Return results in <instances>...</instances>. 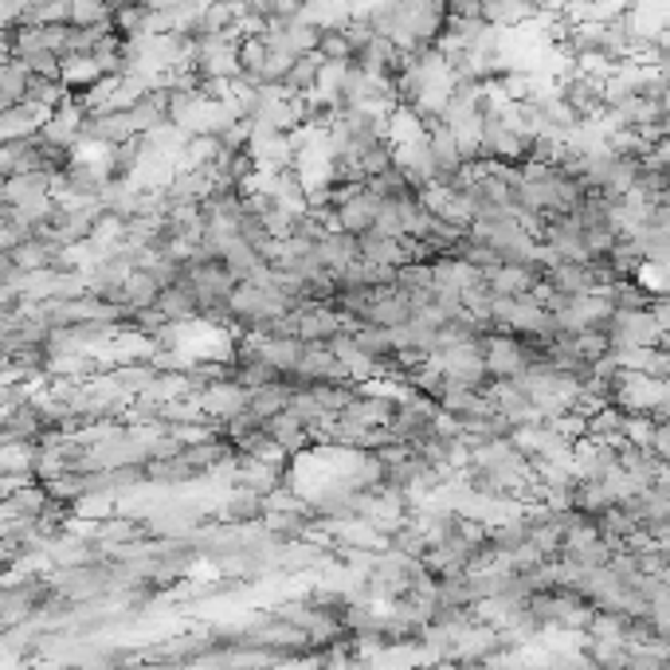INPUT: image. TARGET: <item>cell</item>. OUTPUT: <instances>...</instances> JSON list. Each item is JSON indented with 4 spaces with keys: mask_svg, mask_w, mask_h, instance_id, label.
<instances>
[{
    "mask_svg": "<svg viewBox=\"0 0 670 670\" xmlns=\"http://www.w3.org/2000/svg\"><path fill=\"white\" fill-rule=\"evenodd\" d=\"M114 0H67V24L71 28H103L111 20Z\"/></svg>",
    "mask_w": 670,
    "mask_h": 670,
    "instance_id": "cell-6",
    "label": "cell"
},
{
    "mask_svg": "<svg viewBox=\"0 0 670 670\" xmlns=\"http://www.w3.org/2000/svg\"><path fill=\"white\" fill-rule=\"evenodd\" d=\"M200 4H208V0H177V9H200Z\"/></svg>",
    "mask_w": 670,
    "mask_h": 670,
    "instance_id": "cell-7",
    "label": "cell"
},
{
    "mask_svg": "<svg viewBox=\"0 0 670 670\" xmlns=\"http://www.w3.org/2000/svg\"><path fill=\"white\" fill-rule=\"evenodd\" d=\"M266 506L271 502L259 494V490H248V486H240L232 494V499L223 502V510H220V517L228 525H251V522H259V517H266Z\"/></svg>",
    "mask_w": 670,
    "mask_h": 670,
    "instance_id": "cell-4",
    "label": "cell"
},
{
    "mask_svg": "<svg viewBox=\"0 0 670 670\" xmlns=\"http://www.w3.org/2000/svg\"><path fill=\"white\" fill-rule=\"evenodd\" d=\"M314 52L322 55V63H349L353 60V40L342 24H322L318 32V48Z\"/></svg>",
    "mask_w": 670,
    "mask_h": 670,
    "instance_id": "cell-5",
    "label": "cell"
},
{
    "mask_svg": "<svg viewBox=\"0 0 670 670\" xmlns=\"http://www.w3.org/2000/svg\"><path fill=\"white\" fill-rule=\"evenodd\" d=\"M322 67H326V63H322L318 52H299L291 60V67H286V75L279 78V86H283L286 95H294V98L310 95V91H318Z\"/></svg>",
    "mask_w": 670,
    "mask_h": 670,
    "instance_id": "cell-2",
    "label": "cell"
},
{
    "mask_svg": "<svg viewBox=\"0 0 670 670\" xmlns=\"http://www.w3.org/2000/svg\"><path fill=\"white\" fill-rule=\"evenodd\" d=\"M157 310H161L169 322H200V294L197 286L189 283V279H181V283H169L161 286V294H157Z\"/></svg>",
    "mask_w": 670,
    "mask_h": 670,
    "instance_id": "cell-1",
    "label": "cell"
},
{
    "mask_svg": "<svg viewBox=\"0 0 670 670\" xmlns=\"http://www.w3.org/2000/svg\"><path fill=\"white\" fill-rule=\"evenodd\" d=\"M157 294H161V283L154 279L149 266H129V275L122 279V299H126L129 310H149L157 306Z\"/></svg>",
    "mask_w": 670,
    "mask_h": 670,
    "instance_id": "cell-3",
    "label": "cell"
}]
</instances>
